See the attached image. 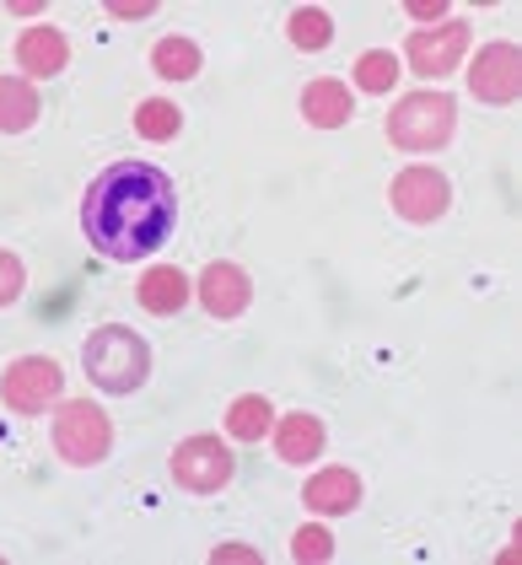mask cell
Returning <instances> with one entry per match:
<instances>
[{
  "label": "cell",
  "instance_id": "20",
  "mask_svg": "<svg viewBox=\"0 0 522 565\" xmlns=\"http://www.w3.org/2000/svg\"><path fill=\"white\" fill-rule=\"evenodd\" d=\"M286 33H291V44H297V49L318 54V49H329V39H334V22H329V11H318V6H302V11H291Z\"/></svg>",
  "mask_w": 522,
  "mask_h": 565
},
{
  "label": "cell",
  "instance_id": "22",
  "mask_svg": "<svg viewBox=\"0 0 522 565\" xmlns=\"http://www.w3.org/2000/svg\"><path fill=\"white\" fill-rule=\"evenodd\" d=\"M291 555H297V561H334V539H329V533H323V527H302V533H297V539H291Z\"/></svg>",
  "mask_w": 522,
  "mask_h": 565
},
{
  "label": "cell",
  "instance_id": "18",
  "mask_svg": "<svg viewBox=\"0 0 522 565\" xmlns=\"http://www.w3.org/2000/svg\"><path fill=\"white\" fill-rule=\"evenodd\" d=\"M200 44L194 39H162V44L151 49V71L157 76H168V82H189V76H200Z\"/></svg>",
  "mask_w": 522,
  "mask_h": 565
},
{
  "label": "cell",
  "instance_id": "19",
  "mask_svg": "<svg viewBox=\"0 0 522 565\" xmlns=\"http://www.w3.org/2000/svg\"><path fill=\"white\" fill-rule=\"evenodd\" d=\"M135 130H140V140H173L183 130V108L168 103V97H146L135 108Z\"/></svg>",
  "mask_w": 522,
  "mask_h": 565
},
{
  "label": "cell",
  "instance_id": "12",
  "mask_svg": "<svg viewBox=\"0 0 522 565\" xmlns=\"http://www.w3.org/2000/svg\"><path fill=\"white\" fill-rule=\"evenodd\" d=\"M302 501L318 512V518H340V512H355L361 507V479L350 469H323V475L307 479Z\"/></svg>",
  "mask_w": 522,
  "mask_h": 565
},
{
  "label": "cell",
  "instance_id": "11",
  "mask_svg": "<svg viewBox=\"0 0 522 565\" xmlns=\"http://www.w3.org/2000/svg\"><path fill=\"white\" fill-rule=\"evenodd\" d=\"M350 114H355V97H350L345 82L318 76V82H307L302 87V119L312 125V130H340Z\"/></svg>",
  "mask_w": 522,
  "mask_h": 565
},
{
  "label": "cell",
  "instance_id": "23",
  "mask_svg": "<svg viewBox=\"0 0 522 565\" xmlns=\"http://www.w3.org/2000/svg\"><path fill=\"white\" fill-rule=\"evenodd\" d=\"M22 286H28V269H22V259L0 248V307L17 302V297H22Z\"/></svg>",
  "mask_w": 522,
  "mask_h": 565
},
{
  "label": "cell",
  "instance_id": "13",
  "mask_svg": "<svg viewBox=\"0 0 522 565\" xmlns=\"http://www.w3.org/2000/svg\"><path fill=\"white\" fill-rule=\"evenodd\" d=\"M65 60H71V44H65L60 28H28V33L17 39V65H22L28 76H60Z\"/></svg>",
  "mask_w": 522,
  "mask_h": 565
},
{
  "label": "cell",
  "instance_id": "4",
  "mask_svg": "<svg viewBox=\"0 0 522 565\" xmlns=\"http://www.w3.org/2000/svg\"><path fill=\"white\" fill-rule=\"evenodd\" d=\"M108 447H114V426H108V415L87 404V398H71V404H60L54 409V452L71 463V469H92V463H103L108 458Z\"/></svg>",
  "mask_w": 522,
  "mask_h": 565
},
{
  "label": "cell",
  "instance_id": "6",
  "mask_svg": "<svg viewBox=\"0 0 522 565\" xmlns=\"http://www.w3.org/2000/svg\"><path fill=\"white\" fill-rule=\"evenodd\" d=\"M60 388H65V372L49 355H22L0 377V404L11 415H44L49 404H60Z\"/></svg>",
  "mask_w": 522,
  "mask_h": 565
},
{
  "label": "cell",
  "instance_id": "3",
  "mask_svg": "<svg viewBox=\"0 0 522 565\" xmlns=\"http://www.w3.org/2000/svg\"><path fill=\"white\" fill-rule=\"evenodd\" d=\"M458 125V103L447 92H409L388 114V140L398 151H441Z\"/></svg>",
  "mask_w": 522,
  "mask_h": 565
},
{
  "label": "cell",
  "instance_id": "16",
  "mask_svg": "<svg viewBox=\"0 0 522 565\" xmlns=\"http://www.w3.org/2000/svg\"><path fill=\"white\" fill-rule=\"evenodd\" d=\"M33 119H39V92L17 76H0V135L33 130Z\"/></svg>",
  "mask_w": 522,
  "mask_h": 565
},
{
  "label": "cell",
  "instance_id": "9",
  "mask_svg": "<svg viewBox=\"0 0 522 565\" xmlns=\"http://www.w3.org/2000/svg\"><path fill=\"white\" fill-rule=\"evenodd\" d=\"M469 92H475L479 103H496V108L518 103V92H522V54H518V44H484L479 49L475 71H469Z\"/></svg>",
  "mask_w": 522,
  "mask_h": 565
},
{
  "label": "cell",
  "instance_id": "8",
  "mask_svg": "<svg viewBox=\"0 0 522 565\" xmlns=\"http://www.w3.org/2000/svg\"><path fill=\"white\" fill-rule=\"evenodd\" d=\"M464 49H469V28H464V22H441V28H432V33H426V28L409 33L404 60H409L415 76L441 82V76H452V71L464 65Z\"/></svg>",
  "mask_w": 522,
  "mask_h": 565
},
{
  "label": "cell",
  "instance_id": "21",
  "mask_svg": "<svg viewBox=\"0 0 522 565\" xmlns=\"http://www.w3.org/2000/svg\"><path fill=\"white\" fill-rule=\"evenodd\" d=\"M393 82H398V60H393L388 49H366L355 60V87L361 92H388Z\"/></svg>",
  "mask_w": 522,
  "mask_h": 565
},
{
  "label": "cell",
  "instance_id": "14",
  "mask_svg": "<svg viewBox=\"0 0 522 565\" xmlns=\"http://www.w3.org/2000/svg\"><path fill=\"white\" fill-rule=\"evenodd\" d=\"M323 452V420L318 415H307V409H297V415H286L280 426H275V458L280 463H312Z\"/></svg>",
  "mask_w": 522,
  "mask_h": 565
},
{
  "label": "cell",
  "instance_id": "17",
  "mask_svg": "<svg viewBox=\"0 0 522 565\" xmlns=\"http://www.w3.org/2000/svg\"><path fill=\"white\" fill-rule=\"evenodd\" d=\"M275 409H269V398L264 393H243V398H232V409H226V436H237V441H259L275 420H269Z\"/></svg>",
  "mask_w": 522,
  "mask_h": 565
},
{
  "label": "cell",
  "instance_id": "5",
  "mask_svg": "<svg viewBox=\"0 0 522 565\" xmlns=\"http://www.w3.org/2000/svg\"><path fill=\"white\" fill-rule=\"evenodd\" d=\"M168 469H173V484H183L189 495H216L232 484L237 475V458L226 452V441L216 436H183L173 447V458H168Z\"/></svg>",
  "mask_w": 522,
  "mask_h": 565
},
{
  "label": "cell",
  "instance_id": "1",
  "mask_svg": "<svg viewBox=\"0 0 522 565\" xmlns=\"http://www.w3.org/2000/svg\"><path fill=\"white\" fill-rule=\"evenodd\" d=\"M178 221L173 178L151 162H114L87 183L82 200V232L108 264L151 259Z\"/></svg>",
  "mask_w": 522,
  "mask_h": 565
},
{
  "label": "cell",
  "instance_id": "25",
  "mask_svg": "<svg viewBox=\"0 0 522 565\" xmlns=\"http://www.w3.org/2000/svg\"><path fill=\"white\" fill-rule=\"evenodd\" d=\"M211 561H259V555H254V550H216Z\"/></svg>",
  "mask_w": 522,
  "mask_h": 565
},
{
  "label": "cell",
  "instance_id": "10",
  "mask_svg": "<svg viewBox=\"0 0 522 565\" xmlns=\"http://www.w3.org/2000/svg\"><path fill=\"white\" fill-rule=\"evenodd\" d=\"M248 302H254V286H248V275L232 259H216L200 275V307H205L211 318H243Z\"/></svg>",
  "mask_w": 522,
  "mask_h": 565
},
{
  "label": "cell",
  "instance_id": "24",
  "mask_svg": "<svg viewBox=\"0 0 522 565\" xmlns=\"http://www.w3.org/2000/svg\"><path fill=\"white\" fill-rule=\"evenodd\" d=\"M108 17H119V22L125 17H151V6H108Z\"/></svg>",
  "mask_w": 522,
  "mask_h": 565
},
{
  "label": "cell",
  "instance_id": "7",
  "mask_svg": "<svg viewBox=\"0 0 522 565\" xmlns=\"http://www.w3.org/2000/svg\"><path fill=\"white\" fill-rule=\"evenodd\" d=\"M393 211L404 221H415V226H432V221L447 216V205H452V183L436 173V168H404V173L393 178L388 189Z\"/></svg>",
  "mask_w": 522,
  "mask_h": 565
},
{
  "label": "cell",
  "instance_id": "15",
  "mask_svg": "<svg viewBox=\"0 0 522 565\" xmlns=\"http://www.w3.org/2000/svg\"><path fill=\"white\" fill-rule=\"evenodd\" d=\"M140 307L146 312H157V318H173L178 307L189 302V280H183V269H173V264H157V269H146L140 275Z\"/></svg>",
  "mask_w": 522,
  "mask_h": 565
},
{
  "label": "cell",
  "instance_id": "2",
  "mask_svg": "<svg viewBox=\"0 0 522 565\" xmlns=\"http://www.w3.org/2000/svg\"><path fill=\"white\" fill-rule=\"evenodd\" d=\"M82 366H87V377L103 393H135L151 377V350H146V340L135 329L108 323L82 345Z\"/></svg>",
  "mask_w": 522,
  "mask_h": 565
}]
</instances>
